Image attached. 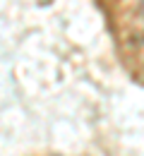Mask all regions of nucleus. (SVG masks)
I'll return each instance as SVG.
<instances>
[{"mask_svg":"<svg viewBox=\"0 0 144 156\" xmlns=\"http://www.w3.org/2000/svg\"><path fill=\"white\" fill-rule=\"evenodd\" d=\"M142 10H144V0H142Z\"/></svg>","mask_w":144,"mask_h":156,"instance_id":"f257e3e1","label":"nucleus"}]
</instances>
